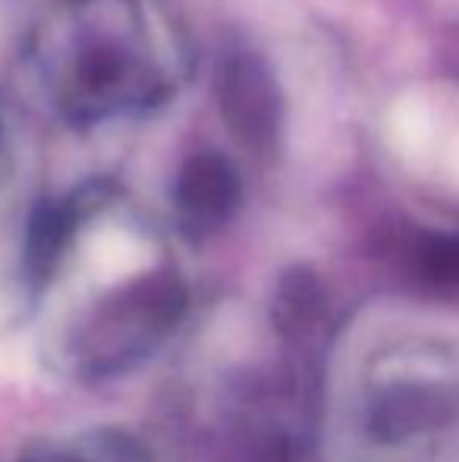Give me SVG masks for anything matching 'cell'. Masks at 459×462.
Wrapping results in <instances>:
<instances>
[{"label":"cell","mask_w":459,"mask_h":462,"mask_svg":"<svg viewBox=\"0 0 459 462\" xmlns=\"http://www.w3.org/2000/svg\"><path fill=\"white\" fill-rule=\"evenodd\" d=\"M215 95L230 135L245 152L258 154V158L277 152L283 139L287 107H283L277 76L271 73L262 57L249 54V51L230 54L217 67Z\"/></svg>","instance_id":"6da1fadb"},{"label":"cell","mask_w":459,"mask_h":462,"mask_svg":"<svg viewBox=\"0 0 459 462\" xmlns=\"http://www.w3.org/2000/svg\"><path fill=\"white\" fill-rule=\"evenodd\" d=\"M418 271L437 286H459V236H435L418 252Z\"/></svg>","instance_id":"8992f818"},{"label":"cell","mask_w":459,"mask_h":462,"mask_svg":"<svg viewBox=\"0 0 459 462\" xmlns=\"http://www.w3.org/2000/svg\"><path fill=\"white\" fill-rule=\"evenodd\" d=\"M454 415V402L447 393L428 383H393L368 409V438L378 444H406L425 431H435L437 425Z\"/></svg>","instance_id":"3957f363"},{"label":"cell","mask_w":459,"mask_h":462,"mask_svg":"<svg viewBox=\"0 0 459 462\" xmlns=\"http://www.w3.org/2000/svg\"><path fill=\"white\" fill-rule=\"evenodd\" d=\"M25 462H154L139 440L126 434H82V438L57 440L32 450Z\"/></svg>","instance_id":"5b68a950"},{"label":"cell","mask_w":459,"mask_h":462,"mask_svg":"<svg viewBox=\"0 0 459 462\" xmlns=\"http://www.w3.org/2000/svg\"><path fill=\"white\" fill-rule=\"evenodd\" d=\"M243 201V180L236 167L217 152H198L183 161L173 180V211L189 239L215 236L230 224Z\"/></svg>","instance_id":"7a4b0ae2"},{"label":"cell","mask_w":459,"mask_h":462,"mask_svg":"<svg viewBox=\"0 0 459 462\" xmlns=\"http://www.w3.org/2000/svg\"><path fill=\"white\" fill-rule=\"evenodd\" d=\"M135 69L126 51L92 48L79 60L73 76V107L86 116H101L105 110L126 101L135 88Z\"/></svg>","instance_id":"277c9868"}]
</instances>
